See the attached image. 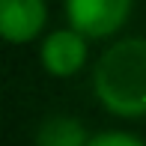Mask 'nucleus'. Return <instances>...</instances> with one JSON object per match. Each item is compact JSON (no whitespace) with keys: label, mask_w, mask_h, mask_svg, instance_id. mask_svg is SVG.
<instances>
[{"label":"nucleus","mask_w":146,"mask_h":146,"mask_svg":"<svg viewBox=\"0 0 146 146\" xmlns=\"http://www.w3.org/2000/svg\"><path fill=\"white\" fill-rule=\"evenodd\" d=\"M134 0H66L69 27L87 39H110L128 24Z\"/></svg>","instance_id":"2"},{"label":"nucleus","mask_w":146,"mask_h":146,"mask_svg":"<svg viewBox=\"0 0 146 146\" xmlns=\"http://www.w3.org/2000/svg\"><path fill=\"white\" fill-rule=\"evenodd\" d=\"M92 92L108 113L119 119L146 116V39H119L96 60Z\"/></svg>","instance_id":"1"},{"label":"nucleus","mask_w":146,"mask_h":146,"mask_svg":"<svg viewBox=\"0 0 146 146\" xmlns=\"http://www.w3.org/2000/svg\"><path fill=\"white\" fill-rule=\"evenodd\" d=\"M36 146H90V134L75 116H48L36 131Z\"/></svg>","instance_id":"5"},{"label":"nucleus","mask_w":146,"mask_h":146,"mask_svg":"<svg viewBox=\"0 0 146 146\" xmlns=\"http://www.w3.org/2000/svg\"><path fill=\"white\" fill-rule=\"evenodd\" d=\"M90 146H146V143L128 131H98L90 137Z\"/></svg>","instance_id":"6"},{"label":"nucleus","mask_w":146,"mask_h":146,"mask_svg":"<svg viewBox=\"0 0 146 146\" xmlns=\"http://www.w3.org/2000/svg\"><path fill=\"white\" fill-rule=\"evenodd\" d=\"M90 48L87 36L78 33L75 27H60L42 39L39 48V63L51 78H72L87 66Z\"/></svg>","instance_id":"3"},{"label":"nucleus","mask_w":146,"mask_h":146,"mask_svg":"<svg viewBox=\"0 0 146 146\" xmlns=\"http://www.w3.org/2000/svg\"><path fill=\"white\" fill-rule=\"evenodd\" d=\"M48 24L45 0H0V36L12 45H27Z\"/></svg>","instance_id":"4"}]
</instances>
